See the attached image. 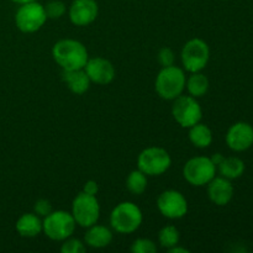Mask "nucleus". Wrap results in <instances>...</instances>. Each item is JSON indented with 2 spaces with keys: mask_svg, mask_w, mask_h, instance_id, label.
<instances>
[{
  "mask_svg": "<svg viewBox=\"0 0 253 253\" xmlns=\"http://www.w3.org/2000/svg\"><path fill=\"white\" fill-rule=\"evenodd\" d=\"M52 57L62 71L83 69L89 59L88 49L73 39H63L57 41L52 47Z\"/></svg>",
  "mask_w": 253,
  "mask_h": 253,
  "instance_id": "1",
  "label": "nucleus"
},
{
  "mask_svg": "<svg viewBox=\"0 0 253 253\" xmlns=\"http://www.w3.org/2000/svg\"><path fill=\"white\" fill-rule=\"evenodd\" d=\"M185 83L187 78H185L184 69L174 64L169 67H162L155 81L156 93L165 100L173 101L182 95L183 91L185 90Z\"/></svg>",
  "mask_w": 253,
  "mask_h": 253,
  "instance_id": "2",
  "label": "nucleus"
},
{
  "mask_svg": "<svg viewBox=\"0 0 253 253\" xmlns=\"http://www.w3.org/2000/svg\"><path fill=\"white\" fill-rule=\"evenodd\" d=\"M142 221V211L132 202L120 203L110 212L111 229L121 235H128L137 231Z\"/></svg>",
  "mask_w": 253,
  "mask_h": 253,
  "instance_id": "3",
  "label": "nucleus"
},
{
  "mask_svg": "<svg viewBox=\"0 0 253 253\" xmlns=\"http://www.w3.org/2000/svg\"><path fill=\"white\" fill-rule=\"evenodd\" d=\"M42 232L52 241H64L73 236L77 222L72 212L66 210H52L42 220Z\"/></svg>",
  "mask_w": 253,
  "mask_h": 253,
  "instance_id": "4",
  "label": "nucleus"
},
{
  "mask_svg": "<svg viewBox=\"0 0 253 253\" xmlns=\"http://www.w3.org/2000/svg\"><path fill=\"white\" fill-rule=\"evenodd\" d=\"M172 166V158L167 150L162 147H147L137 157V168L147 177H157L167 172Z\"/></svg>",
  "mask_w": 253,
  "mask_h": 253,
  "instance_id": "5",
  "label": "nucleus"
},
{
  "mask_svg": "<svg viewBox=\"0 0 253 253\" xmlns=\"http://www.w3.org/2000/svg\"><path fill=\"white\" fill-rule=\"evenodd\" d=\"M72 215L77 225L88 229L91 225L96 224L100 217V204L96 199V195L86 194L81 192L76 195L72 203Z\"/></svg>",
  "mask_w": 253,
  "mask_h": 253,
  "instance_id": "6",
  "label": "nucleus"
},
{
  "mask_svg": "<svg viewBox=\"0 0 253 253\" xmlns=\"http://www.w3.org/2000/svg\"><path fill=\"white\" fill-rule=\"evenodd\" d=\"M47 21L44 5L35 1L21 4L15 14V25L24 34L37 32Z\"/></svg>",
  "mask_w": 253,
  "mask_h": 253,
  "instance_id": "7",
  "label": "nucleus"
},
{
  "mask_svg": "<svg viewBox=\"0 0 253 253\" xmlns=\"http://www.w3.org/2000/svg\"><path fill=\"white\" fill-rule=\"evenodd\" d=\"M210 58V48L202 39H192L183 46L180 52L183 69L189 73L202 72Z\"/></svg>",
  "mask_w": 253,
  "mask_h": 253,
  "instance_id": "8",
  "label": "nucleus"
},
{
  "mask_svg": "<svg viewBox=\"0 0 253 253\" xmlns=\"http://www.w3.org/2000/svg\"><path fill=\"white\" fill-rule=\"evenodd\" d=\"M216 175V166L210 157L197 156L183 167V177L193 187H205Z\"/></svg>",
  "mask_w": 253,
  "mask_h": 253,
  "instance_id": "9",
  "label": "nucleus"
},
{
  "mask_svg": "<svg viewBox=\"0 0 253 253\" xmlns=\"http://www.w3.org/2000/svg\"><path fill=\"white\" fill-rule=\"evenodd\" d=\"M172 115L178 125L184 128H189L202 121L203 110L197 98L182 94L173 100Z\"/></svg>",
  "mask_w": 253,
  "mask_h": 253,
  "instance_id": "10",
  "label": "nucleus"
},
{
  "mask_svg": "<svg viewBox=\"0 0 253 253\" xmlns=\"http://www.w3.org/2000/svg\"><path fill=\"white\" fill-rule=\"evenodd\" d=\"M157 209L169 220L182 219L188 214V200L178 190H165L157 198Z\"/></svg>",
  "mask_w": 253,
  "mask_h": 253,
  "instance_id": "11",
  "label": "nucleus"
},
{
  "mask_svg": "<svg viewBox=\"0 0 253 253\" xmlns=\"http://www.w3.org/2000/svg\"><path fill=\"white\" fill-rule=\"evenodd\" d=\"M84 71L88 74L91 83L98 85H108L115 79V67L109 59L103 57H94L89 58L86 62Z\"/></svg>",
  "mask_w": 253,
  "mask_h": 253,
  "instance_id": "12",
  "label": "nucleus"
},
{
  "mask_svg": "<svg viewBox=\"0 0 253 253\" xmlns=\"http://www.w3.org/2000/svg\"><path fill=\"white\" fill-rule=\"evenodd\" d=\"M99 14L95 0H73L68 10L69 20L76 26H88L93 24Z\"/></svg>",
  "mask_w": 253,
  "mask_h": 253,
  "instance_id": "13",
  "label": "nucleus"
},
{
  "mask_svg": "<svg viewBox=\"0 0 253 253\" xmlns=\"http://www.w3.org/2000/svg\"><path fill=\"white\" fill-rule=\"evenodd\" d=\"M226 145L235 152L249 150L253 145V127L247 123H236L226 133Z\"/></svg>",
  "mask_w": 253,
  "mask_h": 253,
  "instance_id": "14",
  "label": "nucleus"
},
{
  "mask_svg": "<svg viewBox=\"0 0 253 253\" xmlns=\"http://www.w3.org/2000/svg\"><path fill=\"white\" fill-rule=\"evenodd\" d=\"M207 185L208 197L212 204L217 205V207H225L231 202L232 197H234V187H232L230 179L215 175Z\"/></svg>",
  "mask_w": 253,
  "mask_h": 253,
  "instance_id": "15",
  "label": "nucleus"
},
{
  "mask_svg": "<svg viewBox=\"0 0 253 253\" xmlns=\"http://www.w3.org/2000/svg\"><path fill=\"white\" fill-rule=\"evenodd\" d=\"M113 231L104 225H98V222L88 227L84 235V244L91 249H105L113 241Z\"/></svg>",
  "mask_w": 253,
  "mask_h": 253,
  "instance_id": "16",
  "label": "nucleus"
},
{
  "mask_svg": "<svg viewBox=\"0 0 253 253\" xmlns=\"http://www.w3.org/2000/svg\"><path fill=\"white\" fill-rule=\"evenodd\" d=\"M17 234L25 239H34L42 232V219L35 212H26L17 219L15 224Z\"/></svg>",
  "mask_w": 253,
  "mask_h": 253,
  "instance_id": "17",
  "label": "nucleus"
},
{
  "mask_svg": "<svg viewBox=\"0 0 253 253\" xmlns=\"http://www.w3.org/2000/svg\"><path fill=\"white\" fill-rule=\"evenodd\" d=\"M62 81L67 85V88L76 95H82L86 93L90 88V79L86 72L83 69L76 71H63L62 72Z\"/></svg>",
  "mask_w": 253,
  "mask_h": 253,
  "instance_id": "18",
  "label": "nucleus"
},
{
  "mask_svg": "<svg viewBox=\"0 0 253 253\" xmlns=\"http://www.w3.org/2000/svg\"><path fill=\"white\" fill-rule=\"evenodd\" d=\"M189 141L197 148H208L212 142V131L208 125L198 123L189 127Z\"/></svg>",
  "mask_w": 253,
  "mask_h": 253,
  "instance_id": "19",
  "label": "nucleus"
},
{
  "mask_svg": "<svg viewBox=\"0 0 253 253\" xmlns=\"http://www.w3.org/2000/svg\"><path fill=\"white\" fill-rule=\"evenodd\" d=\"M209 85V79L202 72L190 73L189 78H187V83H185V88H187L189 95L194 96L197 99L202 98L208 93Z\"/></svg>",
  "mask_w": 253,
  "mask_h": 253,
  "instance_id": "20",
  "label": "nucleus"
},
{
  "mask_svg": "<svg viewBox=\"0 0 253 253\" xmlns=\"http://www.w3.org/2000/svg\"><path fill=\"white\" fill-rule=\"evenodd\" d=\"M217 168H219L221 177L227 178L230 180L237 179L244 174L245 163L239 157H227L222 160V162L217 166Z\"/></svg>",
  "mask_w": 253,
  "mask_h": 253,
  "instance_id": "21",
  "label": "nucleus"
},
{
  "mask_svg": "<svg viewBox=\"0 0 253 253\" xmlns=\"http://www.w3.org/2000/svg\"><path fill=\"white\" fill-rule=\"evenodd\" d=\"M126 188L132 194L141 195L147 188V175L138 168L131 170L126 178Z\"/></svg>",
  "mask_w": 253,
  "mask_h": 253,
  "instance_id": "22",
  "label": "nucleus"
},
{
  "mask_svg": "<svg viewBox=\"0 0 253 253\" xmlns=\"http://www.w3.org/2000/svg\"><path fill=\"white\" fill-rule=\"evenodd\" d=\"M180 241V234L179 230L173 225H167V226L162 227L161 231L158 232V242L162 249L170 250L174 246L179 245Z\"/></svg>",
  "mask_w": 253,
  "mask_h": 253,
  "instance_id": "23",
  "label": "nucleus"
},
{
  "mask_svg": "<svg viewBox=\"0 0 253 253\" xmlns=\"http://www.w3.org/2000/svg\"><path fill=\"white\" fill-rule=\"evenodd\" d=\"M44 11H46L47 19L57 20L61 19L67 11V6L61 0H51L44 5Z\"/></svg>",
  "mask_w": 253,
  "mask_h": 253,
  "instance_id": "24",
  "label": "nucleus"
},
{
  "mask_svg": "<svg viewBox=\"0 0 253 253\" xmlns=\"http://www.w3.org/2000/svg\"><path fill=\"white\" fill-rule=\"evenodd\" d=\"M130 250L133 253H156L157 246L150 239H137L132 242Z\"/></svg>",
  "mask_w": 253,
  "mask_h": 253,
  "instance_id": "25",
  "label": "nucleus"
},
{
  "mask_svg": "<svg viewBox=\"0 0 253 253\" xmlns=\"http://www.w3.org/2000/svg\"><path fill=\"white\" fill-rule=\"evenodd\" d=\"M61 252L62 253H84L85 252V244L78 239L68 237L67 240L62 241Z\"/></svg>",
  "mask_w": 253,
  "mask_h": 253,
  "instance_id": "26",
  "label": "nucleus"
},
{
  "mask_svg": "<svg viewBox=\"0 0 253 253\" xmlns=\"http://www.w3.org/2000/svg\"><path fill=\"white\" fill-rule=\"evenodd\" d=\"M174 52L169 47H163L158 52V62L162 67H169L174 64Z\"/></svg>",
  "mask_w": 253,
  "mask_h": 253,
  "instance_id": "27",
  "label": "nucleus"
},
{
  "mask_svg": "<svg viewBox=\"0 0 253 253\" xmlns=\"http://www.w3.org/2000/svg\"><path fill=\"white\" fill-rule=\"evenodd\" d=\"M52 211V204L47 199H39L34 205V212L39 216L44 217Z\"/></svg>",
  "mask_w": 253,
  "mask_h": 253,
  "instance_id": "28",
  "label": "nucleus"
},
{
  "mask_svg": "<svg viewBox=\"0 0 253 253\" xmlns=\"http://www.w3.org/2000/svg\"><path fill=\"white\" fill-rule=\"evenodd\" d=\"M82 192L90 195H96L99 192L98 183H96L95 180H88V182H85V184L83 185V190H82Z\"/></svg>",
  "mask_w": 253,
  "mask_h": 253,
  "instance_id": "29",
  "label": "nucleus"
},
{
  "mask_svg": "<svg viewBox=\"0 0 253 253\" xmlns=\"http://www.w3.org/2000/svg\"><path fill=\"white\" fill-rule=\"evenodd\" d=\"M169 253H189V250L185 249V247H179V245L174 246L173 249L168 250Z\"/></svg>",
  "mask_w": 253,
  "mask_h": 253,
  "instance_id": "30",
  "label": "nucleus"
},
{
  "mask_svg": "<svg viewBox=\"0 0 253 253\" xmlns=\"http://www.w3.org/2000/svg\"><path fill=\"white\" fill-rule=\"evenodd\" d=\"M210 158H211V161L214 162V165L216 166V168H217V166H219L220 163L222 162V160H224L225 157L221 155V153H215V155L212 156V157H210Z\"/></svg>",
  "mask_w": 253,
  "mask_h": 253,
  "instance_id": "31",
  "label": "nucleus"
},
{
  "mask_svg": "<svg viewBox=\"0 0 253 253\" xmlns=\"http://www.w3.org/2000/svg\"><path fill=\"white\" fill-rule=\"evenodd\" d=\"M10 1L21 5V4H26V2H30V1H35V0H10Z\"/></svg>",
  "mask_w": 253,
  "mask_h": 253,
  "instance_id": "32",
  "label": "nucleus"
}]
</instances>
